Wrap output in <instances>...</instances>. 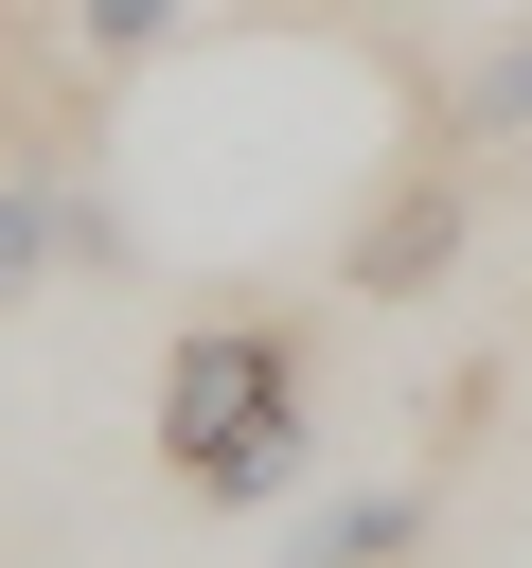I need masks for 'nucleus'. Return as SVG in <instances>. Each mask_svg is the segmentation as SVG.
Returning <instances> with one entry per match:
<instances>
[{
    "label": "nucleus",
    "mask_w": 532,
    "mask_h": 568,
    "mask_svg": "<svg viewBox=\"0 0 532 568\" xmlns=\"http://www.w3.org/2000/svg\"><path fill=\"white\" fill-rule=\"evenodd\" d=\"M301 462H319V355L284 320H195L160 355V479L213 515H266L301 497Z\"/></svg>",
    "instance_id": "1"
},
{
    "label": "nucleus",
    "mask_w": 532,
    "mask_h": 568,
    "mask_svg": "<svg viewBox=\"0 0 532 568\" xmlns=\"http://www.w3.org/2000/svg\"><path fill=\"white\" fill-rule=\"evenodd\" d=\"M124 231H106V195H71V160H18L0 178V302H35L53 266H106Z\"/></svg>",
    "instance_id": "2"
},
{
    "label": "nucleus",
    "mask_w": 532,
    "mask_h": 568,
    "mask_svg": "<svg viewBox=\"0 0 532 568\" xmlns=\"http://www.w3.org/2000/svg\"><path fill=\"white\" fill-rule=\"evenodd\" d=\"M443 248H461V178L426 160L408 195H372V231H355V284H372V302H426V266H443Z\"/></svg>",
    "instance_id": "3"
},
{
    "label": "nucleus",
    "mask_w": 532,
    "mask_h": 568,
    "mask_svg": "<svg viewBox=\"0 0 532 568\" xmlns=\"http://www.w3.org/2000/svg\"><path fill=\"white\" fill-rule=\"evenodd\" d=\"M408 550H426V479H372V497L301 515V568H408Z\"/></svg>",
    "instance_id": "4"
},
{
    "label": "nucleus",
    "mask_w": 532,
    "mask_h": 568,
    "mask_svg": "<svg viewBox=\"0 0 532 568\" xmlns=\"http://www.w3.org/2000/svg\"><path fill=\"white\" fill-rule=\"evenodd\" d=\"M142 53H177V0H71V71L89 89H124Z\"/></svg>",
    "instance_id": "5"
},
{
    "label": "nucleus",
    "mask_w": 532,
    "mask_h": 568,
    "mask_svg": "<svg viewBox=\"0 0 532 568\" xmlns=\"http://www.w3.org/2000/svg\"><path fill=\"white\" fill-rule=\"evenodd\" d=\"M532 124V36H497L479 71H461V106H443V142H514Z\"/></svg>",
    "instance_id": "6"
}]
</instances>
